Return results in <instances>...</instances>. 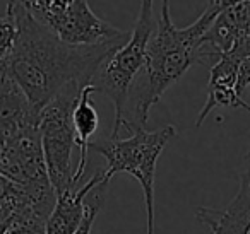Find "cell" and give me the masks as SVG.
<instances>
[{
	"instance_id": "7c38bea8",
	"label": "cell",
	"mask_w": 250,
	"mask_h": 234,
	"mask_svg": "<svg viewBox=\"0 0 250 234\" xmlns=\"http://www.w3.org/2000/svg\"><path fill=\"white\" fill-rule=\"evenodd\" d=\"M104 178V171H96L77 190H69L57 196L55 207L45 224V234H74L86 212V196Z\"/></svg>"
},
{
	"instance_id": "5b68a950",
	"label": "cell",
	"mask_w": 250,
	"mask_h": 234,
	"mask_svg": "<svg viewBox=\"0 0 250 234\" xmlns=\"http://www.w3.org/2000/svg\"><path fill=\"white\" fill-rule=\"evenodd\" d=\"M81 91V84H69L40 111L38 130L42 137L45 166L57 196L74 190L72 151L76 147V134L72 125V111Z\"/></svg>"
},
{
	"instance_id": "277c9868",
	"label": "cell",
	"mask_w": 250,
	"mask_h": 234,
	"mask_svg": "<svg viewBox=\"0 0 250 234\" xmlns=\"http://www.w3.org/2000/svg\"><path fill=\"white\" fill-rule=\"evenodd\" d=\"M154 29H156V19H154L153 0H141L139 14L129 39L120 48L113 50L100 63L91 80V86H94L96 93L104 94L115 106V121L110 134L111 138H117V127L127 101V94L143 67L147 43Z\"/></svg>"
},
{
	"instance_id": "e0dca14e",
	"label": "cell",
	"mask_w": 250,
	"mask_h": 234,
	"mask_svg": "<svg viewBox=\"0 0 250 234\" xmlns=\"http://www.w3.org/2000/svg\"><path fill=\"white\" fill-rule=\"evenodd\" d=\"M16 35H18V28H16L14 18L11 12H5L4 18H0V60H7V57L11 55Z\"/></svg>"
},
{
	"instance_id": "30bf717a",
	"label": "cell",
	"mask_w": 250,
	"mask_h": 234,
	"mask_svg": "<svg viewBox=\"0 0 250 234\" xmlns=\"http://www.w3.org/2000/svg\"><path fill=\"white\" fill-rule=\"evenodd\" d=\"M194 212L212 234H250V175L242 173L238 192L225 209L195 207Z\"/></svg>"
},
{
	"instance_id": "6da1fadb",
	"label": "cell",
	"mask_w": 250,
	"mask_h": 234,
	"mask_svg": "<svg viewBox=\"0 0 250 234\" xmlns=\"http://www.w3.org/2000/svg\"><path fill=\"white\" fill-rule=\"evenodd\" d=\"M7 12L14 18L18 35L5 65L38 113L69 84L89 86L100 63L129 39L74 46L36 21L18 0H9Z\"/></svg>"
},
{
	"instance_id": "7a4b0ae2",
	"label": "cell",
	"mask_w": 250,
	"mask_h": 234,
	"mask_svg": "<svg viewBox=\"0 0 250 234\" xmlns=\"http://www.w3.org/2000/svg\"><path fill=\"white\" fill-rule=\"evenodd\" d=\"M221 9V0H211L197 21L187 28H177L170 18V4L163 0L153 36L147 43L143 67L127 94L124 111L117 127L129 132L143 130L149 111L161 99L168 87L195 63L202 62V39Z\"/></svg>"
},
{
	"instance_id": "ac0fdd59",
	"label": "cell",
	"mask_w": 250,
	"mask_h": 234,
	"mask_svg": "<svg viewBox=\"0 0 250 234\" xmlns=\"http://www.w3.org/2000/svg\"><path fill=\"white\" fill-rule=\"evenodd\" d=\"M250 86V55L240 62L238 65V80H236V93L242 96Z\"/></svg>"
},
{
	"instance_id": "2e32d148",
	"label": "cell",
	"mask_w": 250,
	"mask_h": 234,
	"mask_svg": "<svg viewBox=\"0 0 250 234\" xmlns=\"http://www.w3.org/2000/svg\"><path fill=\"white\" fill-rule=\"evenodd\" d=\"M46 220L31 214H18L4 234H45Z\"/></svg>"
},
{
	"instance_id": "3957f363",
	"label": "cell",
	"mask_w": 250,
	"mask_h": 234,
	"mask_svg": "<svg viewBox=\"0 0 250 234\" xmlns=\"http://www.w3.org/2000/svg\"><path fill=\"white\" fill-rule=\"evenodd\" d=\"M177 135L173 125H165L158 130H137L129 138H104L89 144V151H94L106 159L108 168L104 178L111 181L118 173H127L139 181L144 193L147 215V234H154V178L156 164L163 149Z\"/></svg>"
},
{
	"instance_id": "5bb4252c",
	"label": "cell",
	"mask_w": 250,
	"mask_h": 234,
	"mask_svg": "<svg viewBox=\"0 0 250 234\" xmlns=\"http://www.w3.org/2000/svg\"><path fill=\"white\" fill-rule=\"evenodd\" d=\"M19 4L43 26H50L63 16L76 0H18Z\"/></svg>"
},
{
	"instance_id": "9c48e42d",
	"label": "cell",
	"mask_w": 250,
	"mask_h": 234,
	"mask_svg": "<svg viewBox=\"0 0 250 234\" xmlns=\"http://www.w3.org/2000/svg\"><path fill=\"white\" fill-rule=\"evenodd\" d=\"M38 118L40 113L11 76L5 60H0V145L26 128L38 127Z\"/></svg>"
},
{
	"instance_id": "52a82bcc",
	"label": "cell",
	"mask_w": 250,
	"mask_h": 234,
	"mask_svg": "<svg viewBox=\"0 0 250 234\" xmlns=\"http://www.w3.org/2000/svg\"><path fill=\"white\" fill-rule=\"evenodd\" d=\"M63 43L74 46H96L129 38V33L117 29L98 18L87 0H76L63 16L46 26Z\"/></svg>"
},
{
	"instance_id": "d6986e66",
	"label": "cell",
	"mask_w": 250,
	"mask_h": 234,
	"mask_svg": "<svg viewBox=\"0 0 250 234\" xmlns=\"http://www.w3.org/2000/svg\"><path fill=\"white\" fill-rule=\"evenodd\" d=\"M245 171L250 175V151H249V154H247V169H245Z\"/></svg>"
},
{
	"instance_id": "8992f818",
	"label": "cell",
	"mask_w": 250,
	"mask_h": 234,
	"mask_svg": "<svg viewBox=\"0 0 250 234\" xmlns=\"http://www.w3.org/2000/svg\"><path fill=\"white\" fill-rule=\"evenodd\" d=\"M0 175L21 186L50 181L38 127L26 128L0 145Z\"/></svg>"
},
{
	"instance_id": "ba28073f",
	"label": "cell",
	"mask_w": 250,
	"mask_h": 234,
	"mask_svg": "<svg viewBox=\"0 0 250 234\" xmlns=\"http://www.w3.org/2000/svg\"><path fill=\"white\" fill-rule=\"evenodd\" d=\"M250 36V0H221V9L202 39V62L214 63Z\"/></svg>"
},
{
	"instance_id": "4fadbf2b",
	"label": "cell",
	"mask_w": 250,
	"mask_h": 234,
	"mask_svg": "<svg viewBox=\"0 0 250 234\" xmlns=\"http://www.w3.org/2000/svg\"><path fill=\"white\" fill-rule=\"evenodd\" d=\"M96 93L94 86L83 87L79 94L77 104L72 111V125H74V134H76V145H79V162L77 168L74 169V179L72 185L74 190H77L83 183L84 176H86L87 168V151H89L91 137L96 134L98 127H100V115H98L94 103L91 96Z\"/></svg>"
},
{
	"instance_id": "9a60e30c",
	"label": "cell",
	"mask_w": 250,
	"mask_h": 234,
	"mask_svg": "<svg viewBox=\"0 0 250 234\" xmlns=\"http://www.w3.org/2000/svg\"><path fill=\"white\" fill-rule=\"evenodd\" d=\"M108 185H110V181L106 178H103V181L94 186L89 192V195L86 196V212H84V217L81 220V226L77 227V231L74 234H91L94 220H96L98 214L104 205Z\"/></svg>"
},
{
	"instance_id": "8fae6325",
	"label": "cell",
	"mask_w": 250,
	"mask_h": 234,
	"mask_svg": "<svg viewBox=\"0 0 250 234\" xmlns=\"http://www.w3.org/2000/svg\"><path fill=\"white\" fill-rule=\"evenodd\" d=\"M242 60L236 58L231 53L221 55L211 67L208 82V98L197 117L195 125L201 127L204 120L209 117L214 108L228 106V108H242L250 113V104L242 99L236 93V80H238V65Z\"/></svg>"
}]
</instances>
